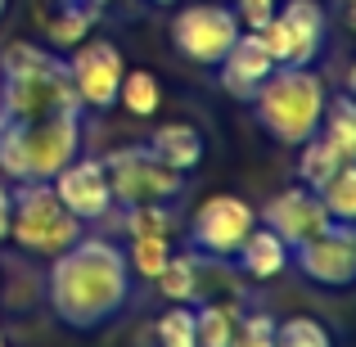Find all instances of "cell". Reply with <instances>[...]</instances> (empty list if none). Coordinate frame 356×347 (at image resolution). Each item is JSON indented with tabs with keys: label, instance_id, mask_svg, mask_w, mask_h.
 Instances as JSON below:
<instances>
[{
	"label": "cell",
	"instance_id": "obj_1",
	"mask_svg": "<svg viewBox=\"0 0 356 347\" xmlns=\"http://www.w3.org/2000/svg\"><path fill=\"white\" fill-rule=\"evenodd\" d=\"M45 298H50V312L77 334H90L99 325L118 321L131 302L127 252L113 239L81 234L77 243L54 252L50 275H45Z\"/></svg>",
	"mask_w": 356,
	"mask_h": 347
},
{
	"label": "cell",
	"instance_id": "obj_2",
	"mask_svg": "<svg viewBox=\"0 0 356 347\" xmlns=\"http://www.w3.org/2000/svg\"><path fill=\"white\" fill-rule=\"evenodd\" d=\"M68 108H81V99L68 81L63 54L27 41L0 50V118L36 122L50 113H68Z\"/></svg>",
	"mask_w": 356,
	"mask_h": 347
},
{
	"label": "cell",
	"instance_id": "obj_3",
	"mask_svg": "<svg viewBox=\"0 0 356 347\" xmlns=\"http://www.w3.org/2000/svg\"><path fill=\"white\" fill-rule=\"evenodd\" d=\"M81 154V108L36 122L0 118V176L5 181H54L59 167Z\"/></svg>",
	"mask_w": 356,
	"mask_h": 347
},
{
	"label": "cell",
	"instance_id": "obj_4",
	"mask_svg": "<svg viewBox=\"0 0 356 347\" xmlns=\"http://www.w3.org/2000/svg\"><path fill=\"white\" fill-rule=\"evenodd\" d=\"M325 77L307 63V68H275L266 81L257 86V95L248 99L252 113H257V127L266 131L275 145L298 149L302 140H312L321 131L325 118Z\"/></svg>",
	"mask_w": 356,
	"mask_h": 347
},
{
	"label": "cell",
	"instance_id": "obj_5",
	"mask_svg": "<svg viewBox=\"0 0 356 347\" xmlns=\"http://www.w3.org/2000/svg\"><path fill=\"white\" fill-rule=\"evenodd\" d=\"M86 234V221H77L59 203L50 181H18L14 185V221H9V239L23 252H41L54 257L68 243H77Z\"/></svg>",
	"mask_w": 356,
	"mask_h": 347
},
{
	"label": "cell",
	"instance_id": "obj_6",
	"mask_svg": "<svg viewBox=\"0 0 356 347\" xmlns=\"http://www.w3.org/2000/svg\"><path fill=\"white\" fill-rule=\"evenodd\" d=\"M108 190H113L118 208H136V203H176L185 190V176L172 172L167 163H158L149 154V145L136 149H113L104 158Z\"/></svg>",
	"mask_w": 356,
	"mask_h": 347
},
{
	"label": "cell",
	"instance_id": "obj_7",
	"mask_svg": "<svg viewBox=\"0 0 356 347\" xmlns=\"http://www.w3.org/2000/svg\"><path fill=\"white\" fill-rule=\"evenodd\" d=\"M325 36H330V18H325L321 0H284L261 27V41L275 68H307L325 50Z\"/></svg>",
	"mask_w": 356,
	"mask_h": 347
},
{
	"label": "cell",
	"instance_id": "obj_8",
	"mask_svg": "<svg viewBox=\"0 0 356 347\" xmlns=\"http://www.w3.org/2000/svg\"><path fill=\"white\" fill-rule=\"evenodd\" d=\"M243 23L230 5L221 0H199V5L176 9L172 18V45L185 54L190 63H203V68H217L226 59V50L239 41Z\"/></svg>",
	"mask_w": 356,
	"mask_h": 347
},
{
	"label": "cell",
	"instance_id": "obj_9",
	"mask_svg": "<svg viewBox=\"0 0 356 347\" xmlns=\"http://www.w3.org/2000/svg\"><path fill=\"white\" fill-rule=\"evenodd\" d=\"M252 226H257V208L248 199H239V194H208L190 217V248L230 261Z\"/></svg>",
	"mask_w": 356,
	"mask_h": 347
},
{
	"label": "cell",
	"instance_id": "obj_10",
	"mask_svg": "<svg viewBox=\"0 0 356 347\" xmlns=\"http://www.w3.org/2000/svg\"><path fill=\"white\" fill-rule=\"evenodd\" d=\"M63 63H68V81H72V90H77L81 108L104 113V108L118 104V86H122L127 63H122V50L113 41H104V36H86V41H77L68 50Z\"/></svg>",
	"mask_w": 356,
	"mask_h": 347
},
{
	"label": "cell",
	"instance_id": "obj_11",
	"mask_svg": "<svg viewBox=\"0 0 356 347\" xmlns=\"http://www.w3.org/2000/svg\"><path fill=\"white\" fill-rule=\"evenodd\" d=\"M293 266L321 289H352L356 284V221H334L316 239L298 243Z\"/></svg>",
	"mask_w": 356,
	"mask_h": 347
},
{
	"label": "cell",
	"instance_id": "obj_12",
	"mask_svg": "<svg viewBox=\"0 0 356 347\" xmlns=\"http://www.w3.org/2000/svg\"><path fill=\"white\" fill-rule=\"evenodd\" d=\"M54 194L59 203L72 212L77 221H104L113 217V190H108V172H104V158H72L68 167L54 172Z\"/></svg>",
	"mask_w": 356,
	"mask_h": 347
},
{
	"label": "cell",
	"instance_id": "obj_13",
	"mask_svg": "<svg viewBox=\"0 0 356 347\" xmlns=\"http://www.w3.org/2000/svg\"><path fill=\"white\" fill-rule=\"evenodd\" d=\"M257 221L275 230L280 239L289 243V248H298V243L316 239L321 230H330V226H334L330 212H325V203H321V194L307 190V185H289V190L270 194V199L261 203Z\"/></svg>",
	"mask_w": 356,
	"mask_h": 347
},
{
	"label": "cell",
	"instance_id": "obj_14",
	"mask_svg": "<svg viewBox=\"0 0 356 347\" xmlns=\"http://www.w3.org/2000/svg\"><path fill=\"white\" fill-rule=\"evenodd\" d=\"M275 72V59H270L266 41H261V32H248L243 27L239 41L226 50V59L217 63V77H221V90H226L230 99H243L248 104L252 95H257V86Z\"/></svg>",
	"mask_w": 356,
	"mask_h": 347
},
{
	"label": "cell",
	"instance_id": "obj_15",
	"mask_svg": "<svg viewBox=\"0 0 356 347\" xmlns=\"http://www.w3.org/2000/svg\"><path fill=\"white\" fill-rule=\"evenodd\" d=\"M108 0H32L36 23H41L45 41L54 50H72L77 41H86L95 32L99 14H104Z\"/></svg>",
	"mask_w": 356,
	"mask_h": 347
},
{
	"label": "cell",
	"instance_id": "obj_16",
	"mask_svg": "<svg viewBox=\"0 0 356 347\" xmlns=\"http://www.w3.org/2000/svg\"><path fill=\"white\" fill-rule=\"evenodd\" d=\"M230 261H235L239 275H248V280H275V275H284V271L293 266V248H289V243L280 239L270 226H261V221H257Z\"/></svg>",
	"mask_w": 356,
	"mask_h": 347
},
{
	"label": "cell",
	"instance_id": "obj_17",
	"mask_svg": "<svg viewBox=\"0 0 356 347\" xmlns=\"http://www.w3.org/2000/svg\"><path fill=\"white\" fill-rule=\"evenodd\" d=\"M149 154L158 158V163H167L172 172L190 176L194 167L203 163V154H208V140H203L199 127H190V122H163V127L149 131Z\"/></svg>",
	"mask_w": 356,
	"mask_h": 347
},
{
	"label": "cell",
	"instance_id": "obj_18",
	"mask_svg": "<svg viewBox=\"0 0 356 347\" xmlns=\"http://www.w3.org/2000/svg\"><path fill=\"white\" fill-rule=\"evenodd\" d=\"M239 312H243V307L226 302V298L194 302V339H199V347H230V343H235Z\"/></svg>",
	"mask_w": 356,
	"mask_h": 347
},
{
	"label": "cell",
	"instance_id": "obj_19",
	"mask_svg": "<svg viewBox=\"0 0 356 347\" xmlns=\"http://www.w3.org/2000/svg\"><path fill=\"white\" fill-rule=\"evenodd\" d=\"M163 302H199V252H172V261L163 266V275L154 280Z\"/></svg>",
	"mask_w": 356,
	"mask_h": 347
},
{
	"label": "cell",
	"instance_id": "obj_20",
	"mask_svg": "<svg viewBox=\"0 0 356 347\" xmlns=\"http://www.w3.org/2000/svg\"><path fill=\"white\" fill-rule=\"evenodd\" d=\"M298 149H302V154H298V185H307V190H321V185L330 181L343 163H352V158H343L339 149L321 136V131H316L312 140H302Z\"/></svg>",
	"mask_w": 356,
	"mask_h": 347
},
{
	"label": "cell",
	"instance_id": "obj_21",
	"mask_svg": "<svg viewBox=\"0 0 356 347\" xmlns=\"http://www.w3.org/2000/svg\"><path fill=\"white\" fill-rule=\"evenodd\" d=\"M118 104L131 118H154L163 108V81L149 68H127L122 72V86H118Z\"/></svg>",
	"mask_w": 356,
	"mask_h": 347
},
{
	"label": "cell",
	"instance_id": "obj_22",
	"mask_svg": "<svg viewBox=\"0 0 356 347\" xmlns=\"http://www.w3.org/2000/svg\"><path fill=\"white\" fill-rule=\"evenodd\" d=\"M321 136L339 149L343 158L356 163V99L343 90V95L325 99V118H321Z\"/></svg>",
	"mask_w": 356,
	"mask_h": 347
},
{
	"label": "cell",
	"instance_id": "obj_23",
	"mask_svg": "<svg viewBox=\"0 0 356 347\" xmlns=\"http://www.w3.org/2000/svg\"><path fill=\"white\" fill-rule=\"evenodd\" d=\"M122 252H127L131 275L158 280V275H163V266L172 261V239H167V234H131V243Z\"/></svg>",
	"mask_w": 356,
	"mask_h": 347
},
{
	"label": "cell",
	"instance_id": "obj_24",
	"mask_svg": "<svg viewBox=\"0 0 356 347\" xmlns=\"http://www.w3.org/2000/svg\"><path fill=\"white\" fill-rule=\"evenodd\" d=\"M149 339H154V347H199V339H194V307L167 302L163 316L154 321V330H149Z\"/></svg>",
	"mask_w": 356,
	"mask_h": 347
},
{
	"label": "cell",
	"instance_id": "obj_25",
	"mask_svg": "<svg viewBox=\"0 0 356 347\" xmlns=\"http://www.w3.org/2000/svg\"><path fill=\"white\" fill-rule=\"evenodd\" d=\"M316 194H321L330 221H356V163H343Z\"/></svg>",
	"mask_w": 356,
	"mask_h": 347
},
{
	"label": "cell",
	"instance_id": "obj_26",
	"mask_svg": "<svg viewBox=\"0 0 356 347\" xmlns=\"http://www.w3.org/2000/svg\"><path fill=\"white\" fill-rule=\"evenodd\" d=\"M275 347H334V334L316 316H284L275 321Z\"/></svg>",
	"mask_w": 356,
	"mask_h": 347
},
{
	"label": "cell",
	"instance_id": "obj_27",
	"mask_svg": "<svg viewBox=\"0 0 356 347\" xmlns=\"http://www.w3.org/2000/svg\"><path fill=\"white\" fill-rule=\"evenodd\" d=\"M122 226L127 234H172V203H136L122 208Z\"/></svg>",
	"mask_w": 356,
	"mask_h": 347
},
{
	"label": "cell",
	"instance_id": "obj_28",
	"mask_svg": "<svg viewBox=\"0 0 356 347\" xmlns=\"http://www.w3.org/2000/svg\"><path fill=\"white\" fill-rule=\"evenodd\" d=\"M230 347H275V316L270 312H239L235 325V343Z\"/></svg>",
	"mask_w": 356,
	"mask_h": 347
},
{
	"label": "cell",
	"instance_id": "obj_29",
	"mask_svg": "<svg viewBox=\"0 0 356 347\" xmlns=\"http://www.w3.org/2000/svg\"><path fill=\"white\" fill-rule=\"evenodd\" d=\"M275 5L280 0H235V14H239V23L248 27V32H261V27L270 23V14H275Z\"/></svg>",
	"mask_w": 356,
	"mask_h": 347
},
{
	"label": "cell",
	"instance_id": "obj_30",
	"mask_svg": "<svg viewBox=\"0 0 356 347\" xmlns=\"http://www.w3.org/2000/svg\"><path fill=\"white\" fill-rule=\"evenodd\" d=\"M9 221H14V190L0 181V243L9 239Z\"/></svg>",
	"mask_w": 356,
	"mask_h": 347
},
{
	"label": "cell",
	"instance_id": "obj_31",
	"mask_svg": "<svg viewBox=\"0 0 356 347\" xmlns=\"http://www.w3.org/2000/svg\"><path fill=\"white\" fill-rule=\"evenodd\" d=\"M343 18H348V27L356 32V0H343Z\"/></svg>",
	"mask_w": 356,
	"mask_h": 347
},
{
	"label": "cell",
	"instance_id": "obj_32",
	"mask_svg": "<svg viewBox=\"0 0 356 347\" xmlns=\"http://www.w3.org/2000/svg\"><path fill=\"white\" fill-rule=\"evenodd\" d=\"M348 95L356 99V59H352V68H348Z\"/></svg>",
	"mask_w": 356,
	"mask_h": 347
},
{
	"label": "cell",
	"instance_id": "obj_33",
	"mask_svg": "<svg viewBox=\"0 0 356 347\" xmlns=\"http://www.w3.org/2000/svg\"><path fill=\"white\" fill-rule=\"evenodd\" d=\"M149 5H176V0H149Z\"/></svg>",
	"mask_w": 356,
	"mask_h": 347
},
{
	"label": "cell",
	"instance_id": "obj_34",
	"mask_svg": "<svg viewBox=\"0 0 356 347\" xmlns=\"http://www.w3.org/2000/svg\"><path fill=\"white\" fill-rule=\"evenodd\" d=\"M5 9H9V0H0V18H5Z\"/></svg>",
	"mask_w": 356,
	"mask_h": 347
},
{
	"label": "cell",
	"instance_id": "obj_35",
	"mask_svg": "<svg viewBox=\"0 0 356 347\" xmlns=\"http://www.w3.org/2000/svg\"><path fill=\"white\" fill-rule=\"evenodd\" d=\"M0 347H9V343H5V334H0Z\"/></svg>",
	"mask_w": 356,
	"mask_h": 347
}]
</instances>
